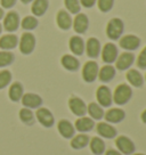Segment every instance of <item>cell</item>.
I'll return each mask as SVG.
<instances>
[{
    "instance_id": "cell-1",
    "label": "cell",
    "mask_w": 146,
    "mask_h": 155,
    "mask_svg": "<svg viewBox=\"0 0 146 155\" xmlns=\"http://www.w3.org/2000/svg\"><path fill=\"white\" fill-rule=\"evenodd\" d=\"M112 97H113V102L115 103L117 105H120V106L126 105L132 97L131 88H130V86L126 84V83H121V84H119L115 88Z\"/></svg>"
},
{
    "instance_id": "cell-2",
    "label": "cell",
    "mask_w": 146,
    "mask_h": 155,
    "mask_svg": "<svg viewBox=\"0 0 146 155\" xmlns=\"http://www.w3.org/2000/svg\"><path fill=\"white\" fill-rule=\"evenodd\" d=\"M124 30V24L120 18H112L106 26V34L111 40H119Z\"/></svg>"
},
{
    "instance_id": "cell-3",
    "label": "cell",
    "mask_w": 146,
    "mask_h": 155,
    "mask_svg": "<svg viewBox=\"0 0 146 155\" xmlns=\"http://www.w3.org/2000/svg\"><path fill=\"white\" fill-rule=\"evenodd\" d=\"M115 145L119 152L124 155H131L136 150V146L134 144V141L126 136H119L115 140Z\"/></svg>"
},
{
    "instance_id": "cell-4",
    "label": "cell",
    "mask_w": 146,
    "mask_h": 155,
    "mask_svg": "<svg viewBox=\"0 0 146 155\" xmlns=\"http://www.w3.org/2000/svg\"><path fill=\"white\" fill-rule=\"evenodd\" d=\"M98 71H99V68H98V64L96 62H94V61L87 62L83 65L82 68L83 80L88 83L94 82L98 78Z\"/></svg>"
},
{
    "instance_id": "cell-5",
    "label": "cell",
    "mask_w": 146,
    "mask_h": 155,
    "mask_svg": "<svg viewBox=\"0 0 146 155\" xmlns=\"http://www.w3.org/2000/svg\"><path fill=\"white\" fill-rule=\"evenodd\" d=\"M35 48V38L32 33L25 32L22 34L20 42V50L24 55H30Z\"/></svg>"
},
{
    "instance_id": "cell-6",
    "label": "cell",
    "mask_w": 146,
    "mask_h": 155,
    "mask_svg": "<svg viewBox=\"0 0 146 155\" xmlns=\"http://www.w3.org/2000/svg\"><path fill=\"white\" fill-rule=\"evenodd\" d=\"M118 56H119V50H118V47L114 44L108 42V44H106L103 47L102 59L104 63H106V64L115 63Z\"/></svg>"
},
{
    "instance_id": "cell-7",
    "label": "cell",
    "mask_w": 146,
    "mask_h": 155,
    "mask_svg": "<svg viewBox=\"0 0 146 155\" xmlns=\"http://www.w3.org/2000/svg\"><path fill=\"white\" fill-rule=\"evenodd\" d=\"M96 98H97L98 104L102 107H110L113 103L112 92L106 86H101L98 88L96 92Z\"/></svg>"
},
{
    "instance_id": "cell-8",
    "label": "cell",
    "mask_w": 146,
    "mask_h": 155,
    "mask_svg": "<svg viewBox=\"0 0 146 155\" xmlns=\"http://www.w3.org/2000/svg\"><path fill=\"white\" fill-rule=\"evenodd\" d=\"M120 47L122 49H124L127 51H134L136 50L139 45H141V39L138 38L137 35H134V34H127L124 37H121L120 38Z\"/></svg>"
},
{
    "instance_id": "cell-9",
    "label": "cell",
    "mask_w": 146,
    "mask_h": 155,
    "mask_svg": "<svg viewBox=\"0 0 146 155\" xmlns=\"http://www.w3.org/2000/svg\"><path fill=\"white\" fill-rule=\"evenodd\" d=\"M68 107L74 115L81 117L87 114V105L79 97H71L68 101Z\"/></svg>"
},
{
    "instance_id": "cell-10",
    "label": "cell",
    "mask_w": 146,
    "mask_h": 155,
    "mask_svg": "<svg viewBox=\"0 0 146 155\" xmlns=\"http://www.w3.org/2000/svg\"><path fill=\"white\" fill-rule=\"evenodd\" d=\"M35 116L40 122V124L45 128H51L55 123V119H54L53 113L49 111L46 107H40L35 113Z\"/></svg>"
},
{
    "instance_id": "cell-11",
    "label": "cell",
    "mask_w": 146,
    "mask_h": 155,
    "mask_svg": "<svg viewBox=\"0 0 146 155\" xmlns=\"http://www.w3.org/2000/svg\"><path fill=\"white\" fill-rule=\"evenodd\" d=\"M134 62H135V55L132 53L126 51L118 56L115 61V66L119 71H127L128 68H131Z\"/></svg>"
},
{
    "instance_id": "cell-12",
    "label": "cell",
    "mask_w": 146,
    "mask_h": 155,
    "mask_svg": "<svg viewBox=\"0 0 146 155\" xmlns=\"http://www.w3.org/2000/svg\"><path fill=\"white\" fill-rule=\"evenodd\" d=\"M73 29L74 31L79 34H83L86 31L88 30V26H89V18L86 14H82V13H79L77 14V16L73 19Z\"/></svg>"
},
{
    "instance_id": "cell-13",
    "label": "cell",
    "mask_w": 146,
    "mask_h": 155,
    "mask_svg": "<svg viewBox=\"0 0 146 155\" xmlns=\"http://www.w3.org/2000/svg\"><path fill=\"white\" fill-rule=\"evenodd\" d=\"M59 135L65 139H72L75 135V128L68 120H61L57 124Z\"/></svg>"
},
{
    "instance_id": "cell-14",
    "label": "cell",
    "mask_w": 146,
    "mask_h": 155,
    "mask_svg": "<svg viewBox=\"0 0 146 155\" xmlns=\"http://www.w3.org/2000/svg\"><path fill=\"white\" fill-rule=\"evenodd\" d=\"M97 134L103 138H106V139H112L115 138L118 135L117 129L113 126H111L110 123L107 122H99L97 124Z\"/></svg>"
},
{
    "instance_id": "cell-15",
    "label": "cell",
    "mask_w": 146,
    "mask_h": 155,
    "mask_svg": "<svg viewBox=\"0 0 146 155\" xmlns=\"http://www.w3.org/2000/svg\"><path fill=\"white\" fill-rule=\"evenodd\" d=\"M85 50L87 53L88 57L97 58L101 55V42L96 38L88 39L87 44L85 45Z\"/></svg>"
},
{
    "instance_id": "cell-16",
    "label": "cell",
    "mask_w": 146,
    "mask_h": 155,
    "mask_svg": "<svg viewBox=\"0 0 146 155\" xmlns=\"http://www.w3.org/2000/svg\"><path fill=\"white\" fill-rule=\"evenodd\" d=\"M104 117L108 123H120L124 120L126 113L121 108H110L104 114Z\"/></svg>"
},
{
    "instance_id": "cell-17",
    "label": "cell",
    "mask_w": 146,
    "mask_h": 155,
    "mask_svg": "<svg viewBox=\"0 0 146 155\" xmlns=\"http://www.w3.org/2000/svg\"><path fill=\"white\" fill-rule=\"evenodd\" d=\"M21 99L22 104L28 108H38L42 104V98L37 94H25Z\"/></svg>"
},
{
    "instance_id": "cell-18",
    "label": "cell",
    "mask_w": 146,
    "mask_h": 155,
    "mask_svg": "<svg viewBox=\"0 0 146 155\" xmlns=\"http://www.w3.org/2000/svg\"><path fill=\"white\" fill-rule=\"evenodd\" d=\"M18 25H20V17H18V14L15 13V12H9L8 14L6 15L5 19H4L5 30L8 31V32H13V31H16V30H17Z\"/></svg>"
},
{
    "instance_id": "cell-19",
    "label": "cell",
    "mask_w": 146,
    "mask_h": 155,
    "mask_svg": "<svg viewBox=\"0 0 146 155\" xmlns=\"http://www.w3.org/2000/svg\"><path fill=\"white\" fill-rule=\"evenodd\" d=\"M94 127H95L94 120L91 117H88V116H81V117H79L78 120L75 121V124H74L75 130H78L81 134L91 131L94 129Z\"/></svg>"
},
{
    "instance_id": "cell-20",
    "label": "cell",
    "mask_w": 146,
    "mask_h": 155,
    "mask_svg": "<svg viewBox=\"0 0 146 155\" xmlns=\"http://www.w3.org/2000/svg\"><path fill=\"white\" fill-rule=\"evenodd\" d=\"M56 22H57V25L59 26V29L65 30V31L71 29L73 23L71 15L66 10H59L57 13V16H56Z\"/></svg>"
},
{
    "instance_id": "cell-21",
    "label": "cell",
    "mask_w": 146,
    "mask_h": 155,
    "mask_svg": "<svg viewBox=\"0 0 146 155\" xmlns=\"http://www.w3.org/2000/svg\"><path fill=\"white\" fill-rule=\"evenodd\" d=\"M117 74V71H115V68H113L111 64H107L105 66L101 68V70L98 71V79L102 81V82L106 83L112 81L114 77Z\"/></svg>"
},
{
    "instance_id": "cell-22",
    "label": "cell",
    "mask_w": 146,
    "mask_h": 155,
    "mask_svg": "<svg viewBox=\"0 0 146 155\" xmlns=\"http://www.w3.org/2000/svg\"><path fill=\"white\" fill-rule=\"evenodd\" d=\"M68 46H70V50L77 56H81L85 53V41L79 35H74L70 39Z\"/></svg>"
},
{
    "instance_id": "cell-23",
    "label": "cell",
    "mask_w": 146,
    "mask_h": 155,
    "mask_svg": "<svg viewBox=\"0 0 146 155\" xmlns=\"http://www.w3.org/2000/svg\"><path fill=\"white\" fill-rule=\"evenodd\" d=\"M61 63L62 66L70 72H75L80 68V62L78 61V58H75L72 55H64L61 59Z\"/></svg>"
},
{
    "instance_id": "cell-24",
    "label": "cell",
    "mask_w": 146,
    "mask_h": 155,
    "mask_svg": "<svg viewBox=\"0 0 146 155\" xmlns=\"http://www.w3.org/2000/svg\"><path fill=\"white\" fill-rule=\"evenodd\" d=\"M127 80L132 87L141 88L144 84V78L137 70H129L127 73Z\"/></svg>"
},
{
    "instance_id": "cell-25",
    "label": "cell",
    "mask_w": 146,
    "mask_h": 155,
    "mask_svg": "<svg viewBox=\"0 0 146 155\" xmlns=\"http://www.w3.org/2000/svg\"><path fill=\"white\" fill-rule=\"evenodd\" d=\"M87 113L93 120H102L104 117V110L98 103H90L87 106Z\"/></svg>"
},
{
    "instance_id": "cell-26",
    "label": "cell",
    "mask_w": 146,
    "mask_h": 155,
    "mask_svg": "<svg viewBox=\"0 0 146 155\" xmlns=\"http://www.w3.org/2000/svg\"><path fill=\"white\" fill-rule=\"evenodd\" d=\"M18 44V39L14 34H6L0 38V48L2 49H14Z\"/></svg>"
},
{
    "instance_id": "cell-27",
    "label": "cell",
    "mask_w": 146,
    "mask_h": 155,
    "mask_svg": "<svg viewBox=\"0 0 146 155\" xmlns=\"http://www.w3.org/2000/svg\"><path fill=\"white\" fill-rule=\"evenodd\" d=\"M23 90H24V88L20 82H14L9 87V90H8L9 99L12 102H18L23 96Z\"/></svg>"
},
{
    "instance_id": "cell-28",
    "label": "cell",
    "mask_w": 146,
    "mask_h": 155,
    "mask_svg": "<svg viewBox=\"0 0 146 155\" xmlns=\"http://www.w3.org/2000/svg\"><path fill=\"white\" fill-rule=\"evenodd\" d=\"M90 138L87 135H77L74 136L71 140V147L74 150H82L87 145H89Z\"/></svg>"
},
{
    "instance_id": "cell-29",
    "label": "cell",
    "mask_w": 146,
    "mask_h": 155,
    "mask_svg": "<svg viewBox=\"0 0 146 155\" xmlns=\"http://www.w3.org/2000/svg\"><path fill=\"white\" fill-rule=\"evenodd\" d=\"M90 150L95 155H102L105 152V143L99 138V137H94L91 140L89 141Z\"/></svg>"
},
{
    "instance_id": "cell-30",
    "label": "cell",
    "mask_w": 146,
    "mask_h": 155,
    "mask_svg": "<svg viewBox=\"0 0 146 155\" xmlns=\"http://www.w3.org/2000/svg\"><path fill=\"white\" fill-rule=\"evenodd\" d=\"M18 116H20L21 122L24 123L25 126L32 127L35 123V119H34L33 113H32V111L30 108H22V110H20Z\"/></svg>"
},
{
    "instance_id": "cell-31",
    "label": "cell",
    "mask_w": 146,
    "mask_h": 155,
    "mask_svg": "<svg viewBox=\"0 0 146 155\" xmlns=\"http://www.w3.org/2000/svg\"><path fill=\"white\" fill-rule=\"evenodd\" d=\"M48 9V0H34L32 5V13L35 16H42Z\"/></svg>"
},
{
    "instance_id": "cell-32",
    "label": "cell",
    "mask_w": 146,
    "mask_h": 155,
    "mask_svg": "<svg viewBox=\"0 0 146 155\" xmlns=\"http://www.w3.org/2000/svg\"><path fill=\"white\" fill-rule=\"evenodd\" d=\"M65 2V7L66 9L71 13V14H79L81 10V5L79 0H64Z\"/></svg>"
},
{
    "instance_id": "cell-33",
    "label": "cell",
    "mask_w": 146,
    "mask_h": 155,
    "mask_svg": "<svg viewBox=\"0 0 146 155\" xmlns=\"http://www.w3.org/2000/svg\"><path fill=\"white\" fill-rule=\"evenodd\" d=\"M38 26V19L33 17V16H26L23 21H22V28L24 30H34Z\"/></svg>"
},
{
    "instance_id": "cell-34",
    "label": "cell",
    "mask_w": 146,
    "mask_h": 155,
    "mask_svg": "<svg viewBox=\"0 0 146 155\" xmlns=\"http://www.w3.org/2000/svg\"><path fill=\"white\" fill-rule=\"evenodd\" d=\"M14 62V55L10 51H0V68H4Z\"/></svg>"
},
{
    "instance_id": "cell-35",
    "label": "cell",
    "mask_w": 146,
    "mask_h": 155,
    "mask_svg": "<svg viewBox=\"0 0 146 155\" xmlns=\"http://www.w3.org/2000/svg\"><path fill=\"white\" fill-rule=\"evenodd\" d=\"M12 81V73L8 70L0 71V90L8 86V83Z\"/></svg>"
},
{
    "instance_id": "cell-36",
    "label": "cell",
    "mask_w": 146,
    "mask_h": 155,
    "mask_svg": "<svg viewBox=\"0 0 146 155\" xmlns=\"http://www.w3.org/2000/svg\"><path fill=\"white\" fill-rule=\"evenodd\" d=\"M96 2H97L98 9L102 13L110 12L113 8V5H114V0H97Z\"/></svg>"
},
{
    "instance_id": "cell-37",
    "label": "cell",
    "mask_w": 146,
    "mask_h": 155,
    "mask_svg": "<svg viewBox=\"0 0 146 155\" xmlns=\"http://www.w3.org/2000/svg\"><path fill=\"white\" fill-rule=\"evenodd\" d=\"M137 66L141 70H146V47L141 50L137 58Z\"/></svg>"
},
{
    "instance_id": "cell-38",
    "label": "cell",
    "mask_w": 146,
    "mask_h": 155,
    "mask_svg": "<svg viewBox=\"0 0 146 155\" xmlns=\"http://www.w3.org/2000/svg\"><path fill=\"white\" fill-rule=\"evenodd\" d=\"M80 1V5H82L85 8H91L95 6L97 0H79Z\"/></svg>"
},
{
    "instance_id": "cell-39",
    "label": "cell",
    "mask_w": 146,
    "mask_h": 155,
    "mask_svg": "<svg viewBox=\"0 0 146 155\" xmlns=\"http://www.w3.org/2000/svg\"><path fill=\"white\" fill-rule=\"evenodd\" d=\"M16 2V0H1V6L5 8H10L13 7Z\"/></svg>"
},
{
    "instance_id": "cell-40",
    "label": "cell",
    "mask_w": 146,
    "mask_h": 155,
    "mask_svg": "<svg viewBox=\"0 0 146 155\" xmlns=\"http://www.w3.org/2000/svg\"><path fill=\"white\" fill-rule=\"evenodd\" d=\"M105 155H122L119 150H108L105 153Z\"/></svg>"
},
{
    "instance_id": "cell-41",
    "label": "cell",
    "mask_w": 146,
    "mask_h": 155,
    "mask_svg": "<svg viewBox=\"0 0 146 155\" xmlns=\"http://www.w3.org/2000/svg\"><path fill=\"white\" fill-rule=\"evenodd\" d=\"M141 121L144 122V123H146V110L144 112H143V113H141Z\"/></svg>"
},
{
    "instance_id": "cell-42",
    "label": "cell",
    "mask_w": 146,
    "mask_h": 155,
    "mask_svg": "<svg viewBox=\"0 0 146 155\" xmlns=\"http://www.w3.org/2000/svg\"><path fill=\"white\" fill-rule=\"evenodd\" d=\"M23 4H29V2H31V1H33V0H21Z\"/></svg>"
},
{
    "instance_id": "cell-43",
    "label": "cell",
    "mask_w": 146,
    "mask_h": 155,
    "mask_svg": "<svg viewBox=\"0 0 146 155\" xmlns=\"http://www.w3.org/2000/svg\"><path fill=\"white\" fill-rule=\"evenodd\" d=\"M2 16H4V10H2L1 8H0V18H1Z\"/></svg>"
},
{
    "instance_id": "cell-44",
    "label": "cell",
    "mask_w": 146,
    "mask_h": 155,
    "mask_svg": "<svg viewBox=\"0 0 146 155\" xmlns=\"http://www.w3.org/2000/svg\"><path fill=\"white\" fill-rule=\"evenodd\" d=\"M131 155H145V154H141V153H134V154Z\"/></svg>"
},
{
    "instance_id": "cell-45",
    "label": "cell",
    "mask_w": 146,
    "mask_h": 155,
    "mask_svg": "<svg viewBox=\"0 0 146 155\" xmlns=\"http://www.w3.org/2000/svg\"><path fill=\"white\" fill-rule=\"evenodd\" d=\"M1 31H2V28H1V24H0V33H1Z\"/></svg>"
},
{
    "instance_id": "cell-46",
    "label": "cell",
    "mask_w": 146,
    "mask_h": 155,
    "mask_svg": "<svg viewBox=\"0 0 146 155\" xmlns=\"http://www.w3.org/2000/svg\"><path fill=\"white\" fill-rule=\"evenodd\" d=\"M145 79H146V77H145Z\"/></svg>"
}]
</instances>
